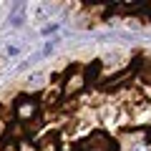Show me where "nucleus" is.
Here are the masks:
<instances>
[{
  "mask_svg": "<svg viewBox=\"0 0 151 151\" xmlns=\"http://www.w3.org/2000/svg\"><path fill=\"white\" fill-rule=\"evenodd\" d=\"M23 13H25V5H23V3H18V5L13 8V18H10V20L15 23V25H18V23L23 20Z\"/></svg>",
  "mask_w": 151,
  "mask_h": 151,
  "instance_id": "obj_1",
  "label": "nucleus"
},
{
  "mask_svg": "<svg viewBox=\"0 0 151 151\" xmlns=\"http://www.w3.org/2000/svg\"><path fill=\"white\" fill-rule=\"evenodd\" d=\"M5 53H8V55H18V53H20V50H18L15 45H8V50H5Z\"/></svg>",
  "mask_w": 151,
  "mask_h": 151,
  "instance_id": "obj_2",
  "label": "nucleus"
},
{
  "mask_svg": "<svg viewBox=\"0 0 151 151\" xmlns=\"http://www.w3.org/2000/svg\"><path fill=\"white\" fill-rule=\"evenodd\" d=\"M136 151H146V149H136Z\"/></svg>",
  "mask_w": 151,
  "mask_h": 151,
  "instance_id": "obj_3",
  "label": "nucleus"
}]
</instances>
